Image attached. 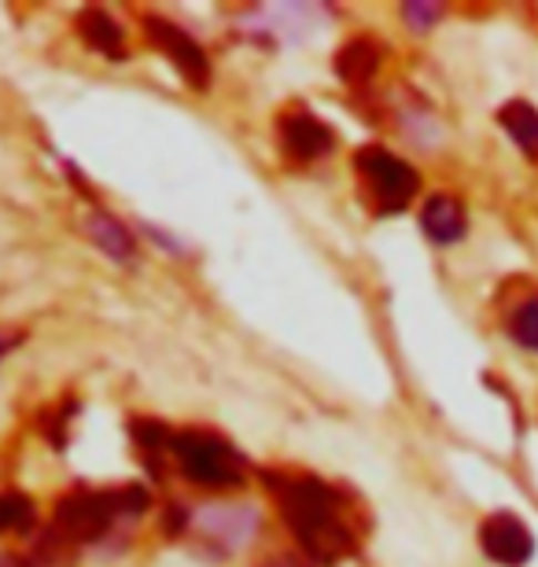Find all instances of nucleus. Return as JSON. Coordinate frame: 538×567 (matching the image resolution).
Here are the masks:
<instances>
[{"mask_svg":"<svg viewBox=\"0 0 538 567\" xmlns=\"http://www.w3.org/2000/svg\"><path fill=\"white\" fill-rule=\"evenodd\" d=\"M479 546H484L487 557L501 567H524L535 553V538H531V530L524 527L520 516L495 513L479 527Z\"/></svg>","mask_w":538,"mask_h":567,"instance_id":"6","label":"nucleus"},{"mask_svg":"<svg viewBox=\"0 0 538 567\" xmlns=\"http://www.w3.org/2000/svg\"><path fill=\"white\" fill-rule=\"evenodd\" d=\"M262 567H311L303 557H292V553H281V557H270Z\"/></svg>","mask_w":538,"mask_h":567,"instance_id":"17","label":"nucleus"},{"mask_svg":"<svg viewBox=\"0 0 538 567\" xmlns=\"http://www.w3.org/2000/svg\"><path fill=\"white\" fill-rule=\"evenodd\" d=\"M277 494L284 524L292 527L300 549L314 564H336L354 549V530L343 519V497L314 475H284L270 480Z\"/></svg>","mask_w":538,"mask_h":567,"instance_id":"1","label":"nucleus"},{"mask_svg":"<svg viewBox=\"0 0 538 567\" xmlns=\"http://www.w3.org/2000/svg\"><path fill=\"white\" fill-rule=\"evenodd\" d=\"M144 30H148V38H152L155 49L177 66L181 78H185L192 89H200L203 93V89L211 85V60H207V52L192 41V33H185L166 19H155V16L144 19Z\"/></svg>","mask_w":538,"mask_h":567,"instance_id":"5","label":"nucleus"},{"mask_svg":"<svg viewBox=\"0 0 538 567\" xmlns=\"http://www.w3.org/2000/svg\"><path fill=\"white\" fill-rule=\"evenodd\" d=\"M354 169L362 177V188L369 196L376 214H398L409 207V199L417 196L420 177L406 158L392 155L387 147H362L354 155Z\"/></svg>","mask_w":538,"mask_h":567,"instance_id":"3","label":"nucleus"},{"mask_svg":"<svg viewBox=\"0 0 538 567\" xmlns=\"http://www.w3.org/2000/svg\"><path fill=\"white\" fill-rule=\"evenodd\" d=\"M19 343V336H0V358H4V350H11Z\"/></svg>","mask_w":538,"mask_h":567,"instance_id":"18","label":"nucleus"},{"mask_svg":"<svg viewBox=\"0 0 538 567\" xmlns=\"http://www.w3.org/2000/svg\"><path fill=\"white\" fill-rule=\"evenodd\" d=\"M281 147L295 163H314V158H325L336 147V133L322 118L306 115V111H292V115L281 118Z\"/></svg>","mask_w":538,"mask_h":567,"instance_id":"8","label":"nucleus"},{"mask_svg":"<svg viewBox=\"0 0 538 567\" xmlns=\"http://www.w3.org/2000/svg\"><path fill=\"white\" fill-rule=\"evenodd\" d=\"M509 336L517 339L524 350H538V295H531V299H524L517 306V313H512V321H509Z\"/></svg>","mask_w":538,"mask_h":567,"instance_id":"15","label":"nucleus"},{"mask_svg":"<svg viewBox=\"0 0 538 567\" xmlns=\"http://www.w3.org/2000/svg\"><path fill=\"white\" fill-rule=\"evenodd\" d=\"M192 527L200 530L203 542H211V546H217L222 553H236L255 535L258 513L251 505H214L192 516Z\"/></svg>","mask_w":538,"mask_h":567,"instance_id":"7","label":"nucleus"},{"mask_svg":"<svg viewBox=\"0 0 538 567\" xmlns=\"http://www.w3.org/2000/svg\"><path fill=\"white\" fill-rule=\"evenodd\" d=\"M33 527V502L27 494H0V535H27Z\"/></svg>","mask_w":538,"mask_h":567,"instance_id":"14","label":"nucleus"},{"mask_svg":"<svg viewBox=\"0 0 538 567\" xmlns=\"http://www.w3.org/2000/svg\"><path fill=\"white\" fill-rule=\"evenodd\" d=\"M82 38L93 44L97 52L111 55V60H122V55H125V33H122V27L108 16V11H100V8L85 11V16H82Z\"/></svg>","mask_w":538,"mask_h":567,"instance_id":"13","label":"nucleus"},{"mask_svg":"<svg viewBox=\"0 0 538 567\" xmlns=\"http://www.w3.org/2000/svg\"><path fill=\"white\" fill-rule=\"evenodd\" d=\"M170 457H174L177 472L185 475L189 483L207 486V491H229V486H240L247 475V461L240 457V450L233 442H225L214 431H177L170 435Z\"/></svg>","mask_w":538,"mask_h":567,"instance_id":"2","label":"nucleus"},{"mask_svg":"<svg viewBox=\"0 0 538 567\" xmlns=\"http://www.w3.org/2000/svg\"><path fill=\"white\" fill-rule=\"evenodd\" d=\"M420 229H425V236L432 244L439 247H450L465 236L468 221H465V207L457 203L454 196H432L425 203V210H420Z\"/></svg>","mask_w":538,"mask_h":567,"instance_id":"9","label":"nucleus"},{"mask_svg":"<svg viewBox=\"0 0 538 567\" xmlns=\"http://www.w3.org/2000/svg\"><path fill=\"white\" fill-rule=\"evenodd\" d=\"M403 16H406L409 27L425 33V30L432 27V22L443 16V8H439V4H406V8H403Z\"/></svg>","mask_w":538,"mask_h":567,"instance_id":"16","label":"nucleus"},{"mask_svg":"<svg viewBox=\"0 0 538 567\" xmlns=\"http://www.w3.org/2000/svg\"><path fill=\"white\" fill-rule=\"evenodd\" d=\"M380 60H384L380 44L369 41V38H354L339 49L336 71L347 85H365L376 71H380Z\"/></svg>","mask_w":538,"mask_h":567,"instance_id":"10","label":"nucleus"},{"mask_svg":"<svg viewBox=\"0 0 538 567\" xmlns=\"http://www.w3.org/2000/svg\"><path fill=\"white\" fill-rule=\"evenodd\" d=\"M89 236H93V244L108 258H114V262H130L136 251L133 233L125 229L122 221H114L111 214H93V218H89Z\"/></svg>","mask_w":538,"mask_h":567,"instance_id":"12","label":"nucleus"},{"mask_svg":"<svg viewBox=\"0 0 538 567\" xmlns=\"http://www.w3.org/2000/svg\"><path fill=\"white\" fill-rule=\"evenodd\" d=\"M119 494L74 491L55 508V535L63 542H100L119 519Z\"/></svg>","mask_w":538,"mask_h":567,"instance_id":"4","label":"nucleus"},{"mask_svg":"<svg viewBox=\"0 0 538 567\" xmlns=\"http://www.w3.org/2000/svg\"><path fill=\"white\" fill-rule=\"evenodd\" d=\"M498 122L512 137V144H517L531 163H538V111L528 104V100H512V104H506L498 111Z\"/></svg>","mask_w":538,"mask_h":567,"instance_id":"11","label":"nucleus"}]
</instances>
